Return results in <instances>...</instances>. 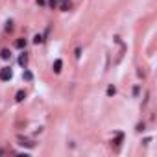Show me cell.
<instances>
[{
    "label": "cell",
    "instance_id": "9c48e42d",
    "mask_svg": "<svg viewBox=\"0 0 157 157\" xmlns=\"http://www.w3.org/2000/svg\"><path fill=\"white\" fill-rule=\"evenodd\" d=\"M24 98H26V92H24V91H19L17 96H15V100H17V102H22Z\"/></svg>",
    "mask_w": 157,
    "mask_h": 157
},
{
    "label": "cell",
    "instance_id": "6da1fadb",
    "mask_svg": "<svg viewBox=\"0 0 157 157\" xmlns=\"http://www.w3.org/2000/svg\"><path fill=\"white\" fill-rule=\"evenodd\" d=\"M11 78H13V72H11V69H7V67H6V69L0 70V80H2V81H9Z\"/></svg>",
    "mask_w": 157,
    "mask_h": 157
},
{
    "label": "cell",
    "instance_id": "8fae6325",
    "mask_svg": "<svg viewBox=\"0 0 157 157\" xmlns=\"http://www.w3.org/2000/svg\"><path fill=\"white\" fill-rule=\"evenodd\" d=\"M115 92H116V89L113 87V85H109V87H107V96H113Z\"/></svg>",
    "mask_w": 157,
    "mask_h": 157
},
{
    "label": "cell",
    "instance_id": "30bf717a",
    "mask_svg": "<svg viewBox=\"0 0 157 157\" xmlns=\"http://www.w3.org/2000/svg\"><path fill=\"white\" fill-rule=\"evenodd\" d=\"M122 139H124V135H122V133H118V135H116V139H115V144H116V146H120Z\"/></svg>",
    "mask_w": 157,
    "mask_h": 157
},
{
    "label": "cell",
    "instance_id": "ba28073f",
    "mask_svg": "<svg viewBox=\"0 0 157 157\" xmlns=\"http://www.w3.org/2000/svg\"><path fill=\"white\" fill-rule=\"evenodd\" d=\"M22 78H24L26 81H31V80H33V74H31L30 70H24V74H22Z\"/></svg>",
    "mask_w": 157,
    "mask_h": 157
},
{
    "label": "cell",
    "instance_id": "5b68a950",
    "mask_svg": "<svg viewBox=\"0 0 157 157\" xmlns=\"http://www.w3.org/2000/svg\"><path fill=\"white\" fill-rule=\"evenodd\" d=\"M0 57H2V59H9V57H11V52H9L7 48H4L2 52H0Z\"/></svg>",
    "mask_w": 157,
    "mask_h": 157
},
{
    "label": "cell",
    "instance_id": "8992f818",
    "mask_svg": "<svg viewBox=\"0 0 157 157\" xmlns=\"http://www.w3.org/2000/svg\"><path fill=\"white\" fill-rule=\"evenodd\" d=\"M26 63H28V56H26V54H21V57H19V65L26 67Z\"/></svg>",
    "mask_w": 157,
    "mask_h": 157
},
{
    "label": "cell",
    "instance_id": "3957f363",
    "mask_svg": "<svg viewBox=\"0 0 157 157\" xmlns=\"http://www.w3.org/2000/svg\"><path fill=\"white\" fill-rule=\"evenodd\" d=\"M19 144H21V146H26V148H33V142H31V140H28V139H19Z\"/></svg>",
    "mask_w": 157,
    "mask_h": 157
},
{
    "label": "cell",
    "instance_id": "52a82bcc",
    "mask_svg": "<svg viewBox=\"0 0 157 157\" xmlns=\"http://www.w3.org/2000/svg\"><path fill=\"white\" fill-rule=\"evenodd\" d=\"M15 46H17V48H24L26 46V39H17V41H15Z\"/></svg>",
    "mask_w": 157,
    "mask_h": 157
},
{
    "label": "cell",
    "instance_id": "5bb4252c",
    "mask_svg": "<svg viewBox=\"0 0 157 157\" xmlns=\"http://www.w3.org/2000/svg\"><path fill=\"white\" fill-rule=\"evenodd\" d=\"M48 6L50 7H56L57 6V0H48Z\"/></svg>",
    "mask_w": 157,
    "mask_h": 157
},
{
    "label": "cell",
    "instance_id": "9a60e30c",
    "mask_svg": "<svg viewBox=\"0 0 157 157\" xmlns=\"http://www.w3.org/2000/svg\"><path fill=\"white\" fill-rule=\"evenodd\" d=\"M37 4H41V6H43V4H45V0H37Z\"/></svg>",
    "mask_w": 157,
    "mask_h": 157
},
{
    "label": "cell",
    "instance_id": "277c9868",
    "mask_svg": "<svg viewBox=\"0 0 157 157\" xmlns=\"http://www.w3.org/2000/svg\"><path fill=\"white\" fill-rule=\"evenodd\" d=\"M61 67H63V61L61 59H56V61H54V72L59 74L61 72Z\"/></svg>",
    "mask_w": 157,
    "mask_h": 157
},
{
    "label": "cell",
    "instance_id": "4fadbf2b",
    "mask_svg": "<svg viewBox=\"0 0 157 157\" xmlns=\"http://www.w3.org/2000/svg\"><path fill=\"white\" fill-rule=\"evenodd\" d=\"M11 30H13V22L7 21V22H6V31H11Z\"/></svg>",
    "mask_w": 157,
    "mask_h": 157
},
{
    "label": "cell",
    "instance_id": "7c38bea8",
    "mask_svg": "<svg viewBox=\"0 0 157 157\" xmlns=\"http://www.w3.org/2000/svg\"><path fill=\"white\" fill-rule=\"evenodd\" d=\"M33 43H35V45H39V43H43V35H35V37H33Z\"/></svg>",
    "mask_w": 157,
    "mask_h": 157
},
{
    "label": "cell",
    "instance_id": "7a4b0ae2",
    "mask_svg": "<svg viewBox=\"0 0 157 157\" xmlns=\"http://www.w3.org/2000/svg\"><path fill=\"white\" fill-rule=\"evenodd\" d=\"M57 4H59V9H61V11H69L70 0H57Z\"/></svg>",
    "mask_w": 157,
    "mask_h": 157
}]
</instances>
